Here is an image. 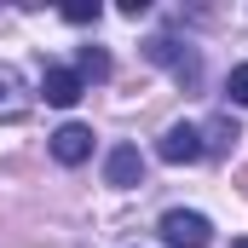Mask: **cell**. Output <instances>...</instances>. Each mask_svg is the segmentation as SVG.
<instances>
[{"mask_svg":"<svg viewBox=\"0 0 248 248\" xmlns=\"http://www.w3.org/2000/svg\"><path fill=\"white\" fill-rule=\"evenodd\" d=\"M98 12H104L98 0H69V6H63V17H69V23H98Z\"/></svg>","mask_w":248,"mask_h":248,"instance_id":"9","label":"cell"},{"mask_svg":"<svg viewBox=\"0 0 248 248\" xmlns=\"http://www.w3.org/2000/svg\"><path fill=\"white\" fill-rule=\"evenodd\" d=\"M144 58L150 63H162L179 87H196L202 81V58L190 52V46H179V41H168V35H156V41H144Z\"/></svg>","mask_w":248,"mask_h":248,"instance_id":"1","label":"cell"},{"mask_svg":"<svg viewBox=\"0 0 248 248\" xmlns=\"http://www.w3.org/2000/svg\"><path fill=\"white\" fill-rule=\"evenodd\" d=\"M41 98H46V104H58V110H69V104L81 98V75H75V69H46Z\"/></svg>","mask_w":248,"mask_h":248,"instance_id":"7","label":"cell"},{"mask_svg":"<svg viewBox=\"0 0 248 248\" xmlns=\"http://www.w3.org/2000/svg\"><path fill=\"white\" fill-rule=\"evenodd\" d=\"M52 156H58L63 168H81V162L93 156V133H87L81 122H63L58 133H52Z\"/></svg>","mask_w":248,"mask_h":248,"instance_id":"5","label":"cell"},{"mask_svg":"<svg viewBox=\"0 0 248 248\" xmlns=\"http://www.w3.org/2000/svg\"><path fill=\"white\" fill-rule=\"evenodd\" d=\"M75 75H81V81H104V75H110V58H104L98 46H81V58H75Z\"/></svg>","mask_w":248,"mask_h":248,"instance_id":"8","label":"cell"},{"mask_svg":"<svg viewBox=\"0 0 248 248\" xmlns=\"http://www.w3.org/2000/svg\"><path fill=\"white\" fill-rule=\"evenodd\" d=\"M104 179L116 190H133V185H144V156L133 150V144H116L110 156H104Z\"/></svg>","mask_w":248,"mask_h":248,"instance_id":"4","label":"cell"},{"mask_svg":"<svg viewBox=\"0 0 248 248\" xmlns=\"http://www.w3.org/2000/svg\"><path fill=\"white\" fill-rule=\"evenodd\" d=\"M231 248H248V237H243V243H231Z\"/></svg>","mask_w":248,"mask_h":248,"instance_id":"12","label":"cell"},{"mask_svg":"<svg viewBox=\"0 0 248 248\" xmlns=\"http://www.w3.org/2000/svg\"><path fill=\"white\" fill-rule=\"evenodd\" d=\"M225 93H231V104H243V110H248V63H237V69H231Z\"/></svg>","mask_w":248,"mask_h":248,"instance_id":"10","label":"cell"},{"mask_svg":"<svg viewBox=\"0 0 248 248\" xmlns=\"http://www.w3.org/2000/svg\"><path fill=\"white\" fill-rule=\"evenodd\" d=\"M156 156L173 162V168H185V162H202V156H208V139H202L196 122H173L162 139H156Z\"/></svg>","mask_w":248,"mask_h":248,"instance_id":"3","label":"cell"},{"mask_svg":"<svg viewBox=\"0 0 248 248\" xmlns=\"http://www.w3.org/2000/svg\"><path fill=\"white\" fill-rule=\"evenodd\" d=\"M23 110H29V81H23L12 63H0V116H6V122H17Z\"/></svg>","mask_w":248,"mask_h":248,"instance_id":"6","label":"cell"},{"mask_svg":"<svg viewBox=\"0 0 248 248\" xmlns=\"http://www.w3.org/2000/svg\"><path fill=\"white\" fill-rule=\"evenodd\" d=\"M162 243L168 248H208L214 243V225H208V214H190V208H173V214H162Z\"/></svg>","mask_w":248,"mask_h":248,"instance_id":"2","label":"cell"},{"mask_svg":"<svg viewBox=\"0 0 248 248\" xmlns=\"http://www.w3.org/2000/svg\"><path fill=\"white\" fill-rule=\"evenodd\" d=\"M243 133H237V122H214V139H208V150H225V144H237Z\"/></svg>","mask_w":248,"mask_h":248,"instance_id":"11","label":"cell"}]
</instances>
